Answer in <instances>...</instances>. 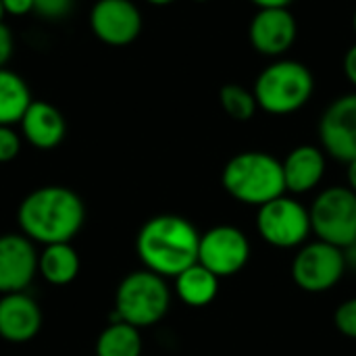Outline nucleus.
Listing matches in <instances>:
<instances>
[{
  "label": "nucleus",
  "mask_w": 356,
  "mask_h": 356,
  "mask_svg": "<svg viewBox=\"0 0 356 356\" xmlns=\"http://www.w3.org/2000/svg\"><path fill=\"white\" fill-rule=\"evenodd\" d=\"M346 181H348L346 186L356 194V159L346 163Z\"/></svg>",
  "instance_id": "obj_29"
},
{
  "label": "nucleus",
  "mask_w": 356,
  "mask_h": 356,
  "mask_svg": "<svg viewBox=\"0 0 356 356\" xmlns=\"http://www.w3.org/2000/svg\"><path fill=\"white\" fill-rule=\"evenodd\" d=\"M257 232L261 240L280 250H292L307 244L311 229L309 207L296 196L284 194L257 211Z\"/></svg>",
  "instance_id": "obj_7"
},
{
  "label": "nucleus",
  "mask_w": 356,
  "mask_h": 356,
  "mask_svg": "<svg viewBox=\"0 0 356 356\" xmlns=\"http://www.w3.org/2000/svg\"><path fill=\"white\" fill-rule=\"evenodd\" d=\"M334 325L344 338L356 342V296L338 305L334 313Z\"/></svg>",
  "instance_id": "obj_22"
},
{
  "label": "nucleus",
  "mask_w": 356,
  "mask_h": 356,
  "mask_svg": "<svg viewBox=\"0 0 356 356\" xmlns=\"http://www.w3.org/2000/svg\"><path fill=\"white\" fill-rule=\"evenodd\" d=\"M282 167L286 192L292 196H302L313 192L323 181L327 169V154L321 146L300 144L288 152V156L282 161Z\"/></svg>",
  "instance_id": "obj_15"
},
{
  "label": "nucleus",
  "mask_w": 356,
  "mask_h": 356,
  "mask_svg": "<svg viewBox=\"0 0 356 356\" xmlns=\"http://www.w3.org/2000/svg\"><path fill=\"white\" fill-rule=\"evenodd\" d=\"M38 252L23 234L0 236V296L25 292L38 273Z\"/></svg>",
  "instance_id": "obj_12"
},
{
  "label": "nucleus",
  "mask_w": 356,
  "mask_h": 356,
  "mask_svg": "<svg viewBox=\"0 0 356 356\" xmlns=\"http://www.w3.org/2000/svg\"><path fill=\"white\" fill-rule=\"evenodd\" d=\"M13 50H15L13 33H10V29H8V25L0 23V69L6 67V63L10 60Z\"/></svg>",
  "instance_id": "obj_25"
},
{
  "label": "nucleus",
  "mask_w": 356,
  "mask_h": 356,
  "mask_svg": "<svg viewBox=\"0 0 356 356\" xmlns=\"http://www.w3.org/2000/svg\"><path fill=\"white\" fill-rule=\"evenodd\" d=\"M96 356H142L140 330L123 321H111L96 340Z\"/></svg>",
  "instance_id": "obj_20"
},
{
  "label": "nucleus",
  "mask_w": 356,
  "mask_h": 356,
  "mask_svg": "<svg viewBox=\"0 0 356 356\" xmlns=\"http://www.w3.org/2000/svg\"><path fill=\"white\" fill-rule=\"evenodd\" d=\"M344 250L323 240L307 242L292 259V280L307 294H323L336 288L346 275Z\"/></svg>",
  "instance_id": "obj_8"
},
{
  "label": "nucleus",
  "mask_w": 356,
  "mask_h": 356,
  "mask_svg": "<svg viewBox=\"0 0 356 356\" xmlns=\"http://www.w3.org/2000/svg\"><path fill=\"white\" fill-rule=\"evenodd\" d=\"M173 282H175V294L186 307L202 309L217 298L221 280L200 263H194L192 267L181 271Z\"/></svg>",
  "instance_id": "obj_17"
},
{
  "label": "nucleus",
  "mask_w": 356,
  "mask_h": 356,
  "mask_svg": "<svg viewBox=\"0 0 356 356\" xmlns=\"http://www.w3.org/2000/svg\"><path fill=\"white\" fill-rule=\"evenodd\" d=\"M344 75L356 88V44H353L344 54Z\"/></svg>",
  "instance_id": "obj_27"
},
{
  "label": "nucleus",
  "mask_w": 356,
  "mask_h": 356,
  "mask_svg": "<svg viewBox=\"0 0 356 356\" xmlns=\"http://www.w3.org/2000/svg\"><path fill=\"white\" fill-rule=\"evenodd\" d=\"M219 104L229 119L240 121V123L250 121L259 111L254 92L240 83H225L219 90Z\"/></svg>",
  "instance_id": "obj_21"
},
{
  "label": "nucleus",
  "mask_w": 356,
  "mask_h": 356,
  "mask_svg": "<svg viewBox=\"0 0 356 356\" xmlns=\"http://www.w3.org/2000/svg\"><path fill=\"white\" fill-rule=\"evenodd\" d=\"M42 327L40 305L25 292L0 296V338L8 344L31 342Z\"/></svg>",
  "instance_id": "obj_14"
},
{
  "label": "nucleus",
  "mask_w": 356,
  "mask_h": 356,
  "mask_svg": "<svg viewBox=\"0 0 356 356\" xmlns=\"http://www.w3.org/2000/svg\"><path fill=\"white\" fill-rule=\"evenodd\" d=\"M309 215L317 240L342 250L356 242V194L348 186L321 190L309 207Z\"/></svg>",
  "instance_id": "obj_6"
},
{
  "label": "nucleus",
  "mask_w": 356,
  "mask_h": 356,
  "mask_svg": "<svg viewBox=\"0 0 356 356\" xmlns=\"http://www.w3.org/2000/svg\"><path fill=\"white\" fill-rule=\"evenodd\" d=\"M79 254L71 242L48 244L38 257V273L52 286H69L79 273Z\"/></svg>",
  "instance_id": "obj_18"
},
{
  "label": "nucleus",
  "mask_w": 356,
  "mask_h": 356,
  "mask_svg": "<svg viewBox=\"0 0 356 356\" xmlns=\"http://www.w3.org/2000/svg\"><path fill=\"white\" fill-rule=\"evenodd\" d=\"M148 4H154V6H167V4H171V2H175V0H146Z\"/></svg>",
  "instance_id": "obj_31"
},
{
  "label": "nucleus",
  "mask_w": 356,
  "mask_h": 356,
  "mask_svg": "<svg viewBox=\"0 0 356 356\" xmlns=\"http://www.w3.org/2000/svg\"><path fill=\"white\" fill-rule=\"evenodd\" d=\"M17 221L31 242L44 246L71 242L83 227L86 207L71 188L42 186L21 200Z\"/></svg>",
  "instance_id": "obj_1"
},
{
  "label": "nucleus",
  "mask_w": 356,
  "mask_h": 356,
  "mask_svg": "<svg viewBox=\"0 0 356 356\" xmlns=\"http://www.w3.org/2000/svg\"><path fill=\"white\" fill-rule=\"evenodd\" d=\"M298 35V23L290 8H259L248 25L250 46L265 56L286 54Z\"/></svg>",
  "instance_id": "obj_13"
},
{
  "label": "nucleus",
  "mask_w": 356,
  "mask_h": 356,
  "mask_svg": "<svg viewBox=\"0 0 356 356\" xmlns=\"http://www.w3.org/2000/svg\"><path fill=\"white\" fill-rule=\"evenodd\" d=\"M73 8V0H33V10L48 21L65 19Z\"/></svg>",
  "instance_id": "obj_23"
},
{
  "label": "nucleus",
  "mask_w": 356,
  "mask_h": 356,
  "mask_svg": "<svg viewBox=\"0 0 356 356\" xmlns=\"http://www.w3.org/2000/svg\"><path fill=\"white\" fill-rule=\"evenodd\" d=\"M21 152V136L13 125H0V163H10Z\"/></svg>",
  "instance_id": "obj_24"
},
{
  "label": "nucleus",
  "mask_w": 356,
  "mask_h": 356,
  "mask_svg": "<svg viewBox=\"0 0 356 356\" xmlns=\"http://www.w3.org/2000/svg\"><path fill=\"white\" fill-rule=\"evenodd\" d=\"M353 29H355V33H356V8H355V15H353Z\"/></svg>",
  "instance_id": "obj_33"
},
{
  "label": "nucleus",
  "mask_w": 356,
  "mask_h": 356,
  "mask_svg": "<svg viewBox=\"0 0 356 356\" xmlns=\"http://www.w3.org/2000/svg\"><path fill=\"white\" fill-rule=\"evenodd\" d=\"M19 125L23 138L38 150H52L67 136V121L63 113L44 100H31Z\"/></svg>",
  "instance_id": "obj_16"
},
{
  "label": "nucleus",
  "mask_w": 356,
  "mask_h": 356,
  "mask_svg": "<svg viewBox=\"0 0 356 356\" xmlns=\"http://www.w3.org/2000/svg\"><path fill=\"white\" fill-rule=\"evenodd\" d=\"M221 186L234 200L257 209L288 194L282 161L263 150L234 154L221 171Z\"/></svg>",
  "instance_id": "obj_3"
},
{
  "label": "nucleus",
  "mask_w": 356,
  "mask_h": 356,
  "mask_svg": "<svg viewBox=\"0 0 356 356\" xmlns=\"http://www.w3.org/2000/svg\"><path fill=\"white\" fill-rule=\"evenodd\" d=\"M194 2H209V0H194Z\"/></svg>",
  "instance_id": "obj_34"
},
{
  "label": "nucleus",
  "mask_w": 356,
  "mask_h": 356,
  "mask_svg": "<svg viewBox=\"0 0 356 356\" xmlns=\"http://www.w3.org/2000/svg\"><path fill=\"white\" fill-rule=\"evenodd\" d=\"M171 307V290L167 280L138 269L127 273L115 292V311L111 321H123L138 330L152 327L165 319Z\"/></svg>",
  "instance_id": "obj_5"
},
{
  "label": "nucleus",
  "mask_w": 356,
  "mask_h": 356,
  "mask_svg": "<svg viewBox=\"0 0 356 356\" xmlns=\"http://www.w3.org/2000/svg\"><path fill=\"white\" fill-rule=\"evenodd\" d=\"M2 4H4L6 15H15V17L27 15L29 10H33V0H2Z\"/></svg>",
  "instance_id": "obj_26"
},
{
  "label": "nucleus",
  "mask_w": 356,
  "mask_h": 356,
  "mask_svg": "<svg viewBox=\"0 0 356 356\" xmlns=\"http://www.w3.org/2000/svg\"><path fill=\"white\" fill-rule=\"evenodd\" d=\"M90 29L108 46H127L142 31V13L131 0H96L90 10Z\"/></svg>",
  "instance_id": "obj_11"
},
{
  "label": "nucleus",
  "mask_w": 356,
  "mask_h": 356,
  "mask_svg": "<svg viewBox=\"0 0 356 356\" xmlns=\"http://www.w3.org/2000/svg\"><path fill=\"white\" fill-rule=\"evenodd\" d=\"M200 234L192 221L179 215H156L148 219L136 238V252L144 269L175 280L198 263Z\"/></svg>",
  "instance_id": "obj_2"
},
{
  "label": "nucleus",
  "mask_w": 356,
  "mask_h": 356,
  "mask_svg": "<svg viewBox=\"0 0 356 356\" xmlns=\"http://www.w3.org/2000/svg\"><path fill=\"white\" fill-rule=\"evenodd\" d=\"M250 259L248 236L229 223L215 225L200 234L198 263L215 273L219 280L238 275Z\"/></svg>",
  "instance_id": "obj_9"
},
{
  "label": "nucleus",
  "mask_w": 356,
  "mask_h": 356,
  "mask_svg": "<svg viewBox=\"0 0 356 356\" xmlns=\"http://www.w3.org/2000/svg\"><path fill=\"white\" fill-rule=\"evenodd\" d=\"M259 8H288L294 0H250Z\"/></svg>",
  "instance_id": "obj_28"
},
{
  "label": "nucleus",
  "mask_w": 356,
  "mask_h": 356,
  "mask_svg": "<svg viewBox=\"0 0 356 356\" xmlns=\"http://www.w3.org/2000/svg\"><path fill=\"white\" fill-rule=\"evenodd\" d=\"M31 100L33 98L27 81L19 73L2 67L0 69V125L19 123Z\"/></svg>",
  "instance_id": "obj_19"
},
{
  "label": "nucleus",
  "mask_w": 356,
  "mask_h": 356,
  "mask_svg": "<svg viewBox=\"0 0 356 356\" xmlns=\"http://www.w3.org/2000/svg\"><path fill=\"white\" fill-rule=\"evenodd\" d=\"M252 92L261 111L284 117L300 111L311 100L315 77L305 63L282 58L259 73Z\"/></svg>",
  "instance_id": "obj_4"
},
{
  "label": "nucleus",
  "mask_w": 356,
  "mask_h": 356,
  "mask_svg": "<svg viewBox=\"0 0 356 356\" xmlns=\"http://www.w3.org/2000/svg\"><path fill=\"white\" fill-rule=\"evenodd\" d=\"M319 142L327 156L350 163L356 159V92L336 98L319 119Z\"/></svg>",
  "instance_id": "obj_10"
},
{
  "label": "nucleus",
  "mask_w": 356,
  "mask_h": 356,
  "mask_svg": "<svg viewBox=\"0 0 356 356\" xmlns=\"http://www.w3.org/2000/svg\"><path fill=\"white\" fill-rule=\"evenodd\" d=\"M4 17H6V10H4V4L0 0V23H4Z\"/></svg>",
  "instance_id": "obj_32"
},
{
  "label": "nucleus",
  "mask_w": 356,
  "mask_h": 356,
  "mask_svg": "<svg viewBox=\"0 0 356 356\" xmlns=\"http://www.w3.org/2000/svg\"><path fill=\"white\" fill-rule=\"evenodd\" d=\"M344 259H346V269H355L356 271V242L353 246L344 248Z\"/></svg>",
  "instance_id": "obj_30"
}]
</instances>
